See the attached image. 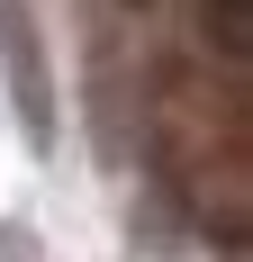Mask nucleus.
Instances as JSON below:
<instances>
[{
    "label": "nucleus",
    "mask_w": 253,
    "mask_h": 262,
    "mask_svg": "<svg viewBox=\"0 0 253 262\" xmlns=\"http://www.w3.org/2000/svg\"><path fill=\"white\" fill-rule=\"evenodd\" d=\"M0 63H9V100H18L27 145L46 154L54 145V73H46V36H36V9L27 0H0Z\"/></svg>",
    "instance_id": "f257e3e1"
}]
</instances>
